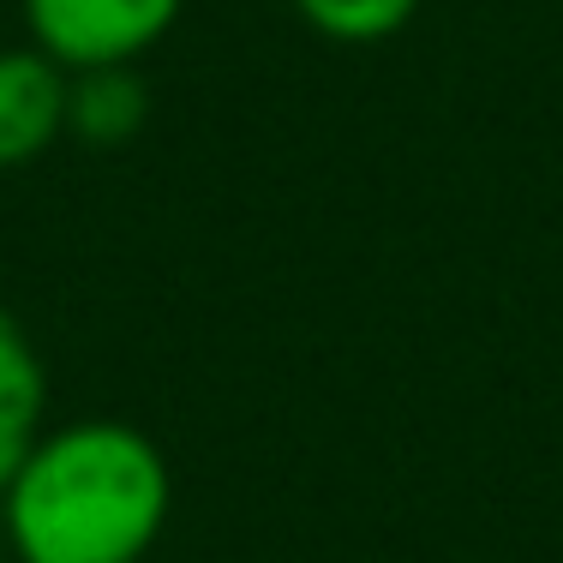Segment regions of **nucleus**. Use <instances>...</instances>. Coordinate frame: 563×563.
I'll return each instance as SVG.
<instances>
[{"mask_svg":"<svg viewBox=\"0 0 563 563\" xmlns=\"http://www.w3.org/2000/svg\"><path fill=\"white\" fill-rule=\"evenodd\" d=\"M168 462L126 420H66L0 486L12 563H144L168 528Z\"/></svg>","mask_w":563,"mask_h":563,"instance_id":"1","label":"nucleus"},{"mask_svg":"<svg viewBox=\"0 0 563 563\" xmlns=\"http://www.w3.org/2000/svg\"><path fill=\"white\" fill-rule=\"evenodd\" d=\"M24 36L66 73L139 66L174 31L186 0H19Z\"/></svg>","mask_w":563,"mask_h":563,"instance_id":"2","label":"nucleus"},{"mask_svg":"<svg viewBox=\"0 0 563 563\" xmlns=\"http://www.w3.org/2000/svg\"><path fill=\"white\" fill-rule=\"evenodd\" d=\"M66 73L43 48H0V168H24L66 139Z\"/></svg>","mask_w":563,"mask_h":563,"instance_id":"3","label":"nucleus"},{"mask_svg":"<svg viewBox=\"0 0 563 563\" xmlns=\"http://www.w3.org/2000/svg\"><path fill=\"white\" fill-rule=\"evenodd\" d=\"M48 432V366L36 342L0 312V486Z\"/></svg>","mask_w":563,"mask_h":563,"instance_id":"4","label":"nucleus"},{"mask_svg":"<svg viewBox=\"0 0 563 563\" xmlns=\"http://www.w3.org/2000/svg\"><path fill=\"white\" fill-rule=\"evenodd\" d=\"M144 120H151V97H144L139 66L73 73V85H66V139L90 144V151H120L126 139H139Z\"/></svg>","mask_w":563,"mask_h":563,"instance_id":"5","label":"nucleus"},{"mask_svg":"<svg viewBox=\"0 0 563 563\" xmlns=\"http://www.w3.org/2000/svg\"><path fill=\"white\" fill-rule=\"evenodd\" d=\"M426 0H294L306 24L330 43H347V48H366V43H390L401 24L420 12Z\"/></svg>","mask_w":563,"mask_h":563,"instance_id":"6","label":"nucleus"}]
</instances>
